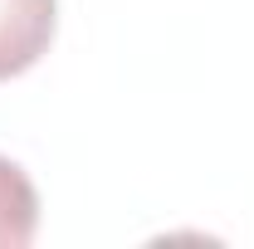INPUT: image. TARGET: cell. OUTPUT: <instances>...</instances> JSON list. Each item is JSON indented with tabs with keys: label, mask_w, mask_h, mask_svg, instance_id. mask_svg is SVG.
Listing matches in <instances>:
<instances>
[{
	"label": "cell",
	"mask_w": 254,
	"mask_h": 249,
	"mask_svg": "<svg viewBox=\"0 0 254 249\" xmlns=\"http://www.w3.org/2000/svg\"><path fill=\"white\" fill-rule=\"evenodd\" d=\"M59 0H0V83L30 73L49 54Z\"/></svg>",
	"instance_id": "6da1fadb"
},
{
	"label": "cell",
	"mask_w": 254,
	"mask_h": 249,
	"mask_svg": "<svg viewBox=\"0 0 254 249\" xmlns=\"http://www.w3.org/2000/svg\"><path fill=\"white\" fill-rule=\"evenodd\" d=\"M39 230V195L20 161L0 156V249H25Z\"/></svg>",
	"instance_id": "7a4b0ae2"
}]
</instances>
